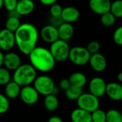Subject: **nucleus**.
Here are the masks:
<instances>
[{
	"label": "nucleus",
	"mask_w": 122,
	"mask_h": 122,
	"mask_svg": "<svg viewBox=\"0 0 122 122\" xmlns=\"http://www.w3.org/2000/svg\"><path fill=\"white\" fill-rule=\"evenodd\" d=\"M89 64L92 69L97 72L104 71L107 66V61L105 56L99 52L91 54Z\"/></svg>",
	"instance_id": "nucleus-11"
},
{
	"label": "nucleus",
	"mask_w": 122,
	"mask_h": 122,
	"mask_svg": "<svg viewBox=\"0 0 122 122\" xmlns=\"http://www.w3.org/2000/svg\"><path fill=\"white\" fill-rule=\"evenodd\" d=\"M16 45L14 32L6 29L0 31V49L4 51H11Z\"/></svg>",
	"instance_id": "nucleus-9"
},
{
	"label": "nucleus",
	"mask_w": 122,
	"mask_h": 122,
	"mask_svg": "<svg viewBox=\"0 0 122 122\" xmlns=\"http://www.w3.org/2000/svg\"><path fill=\"white\" fill-rule=\"evenodd\" d=\"M106 118L107 122H122L121 112L118 110L112 109L106 112Z\"/></svg>",
	"instance_id": "nucleus-26"
},
{
	"label": "nucleus",
	"mask_w": 122,
	"mask_h": 122,
	"mask_svg": "<svg viewBox=\"0 0 122 122\" xmlns=\"http://www.w3.org/2000/svg\"><path fill=\"white\" fill-rule=\"evenodd\" d=\"M34 86L40 95L44 97L51 94L56 95L59 92V89L55 86L54 80L47 75L36 76L34 81Z\"/></svg>",
	"instance_id": "nucleus-4"
},
{
	"label": "nucleus",
	"mask_w": 122,
	"mask_h": 122,
	"mask_svg": "<svg viewBox=\"0 0 122 122\" xmlns=\"http://www.w3.org/2000/svg\"><path fill=\"white\" fill-rule=\"evenodd\" d=\"M36 77V70L31 64H21L14 71L13 81L19 84L21 87L31 85Z\"/></svg>",
	"instance_id": "nucleus-3"
},
{
	"label": "nucleus",
	"mask_w": 122,
	"mask_h": 122,
	"mask_svg": "<svg viewBox=\"0 0 122 122\" xmlns=\"http://www.w3.org/2000/svg\"><path fill=\"white\" fill-rule=\"evenodd\" d=\"M48 122H62V119L60 118V117H57V116H53V117H50L49 119V120H48Z\"/></svg>",
	"instance_id": "nucleus-39"
},
{
	"label": "nucleus",
	"mask_w": 122,
	"mask_h": 122,
	"mask_svg": "<svg viewBox=\"0 0 122 122\" xmlns=\"http://www.w3.org/2000/svg\"><path fill=\"white\" fill-rule=\"evenodd\" d=\"M49 21H50V24H51L57 28L64 22L61 16H51Z\"/></svg>",
	"instance_id": "nucleus-35"
},
{
	"label": "nucleus",
	"mask_w": 122,
	"mask_h": 122,
	"mask_svg": "<svg viewBox=\"0 0 122 122\" xmlns=\"http://www.w3.org/2000/svg\"><path fill=\"white\" fill-rule=\"evenodd\" d=\"M35 4L33 0H18L16 10L21 16H27L33 12Z\"/></svg>",
	"instance_id": "nucleus-17"
},
{
	"label": "nucleus",
	"mask_w": 122,
	"mask_h": 122,
	"mask_svg": "<svg viewBox=\"0 0 122 122\" xmlns=\"http://www.w3.org/2000/svg\"><path fill=\"white\" fill-rule=\"evenodd\" d=\"M117 79L119 81V83H122V71L119 72L117 75Z\"/></svg>",
	"instance_id": "nucleus-41"
},
{
	"label": "nucleus",
	"mask_w": 122,
	"mask_h": 122,
	"mask_svg": "<svg viewBox=\"0 0 122 122\" xmlns=\"http://www.w3.org/2000/svg\"><path fill=\"white\" fill-rule=\"evenodd\" d=\"M61 16L64 22L72 24L79 19L80 16V12L75 6H66L63 8Z\"/></svg>",
	"instance_id": "nucleus-16"
},
{
	"label": "nucleus",
	"mask_w": 122,
	"mask_h": 122,
	"mask_svg": "<svg viewBox=\"0 0 122 122\" xmlns=\"http://www.w3.org/2000/svg\"><path fill=\"white\" fill-rule=\"evenodd\" d=\"M121 116H122V112L121 113Z\"/></svg>",
	"instance_id": "nucleus-43"
},
{
	"label": "nucleus",
	"mask_w": 122,
	"mask_h": 122,
	"mask_svg": "<svg viewBox=\"0 0 122 122\" xmlns=\"http://www.w3.org/2000/svg\"><path fill=\"white\" fill-rule=\"evenodd\" d=\"M17 2L18 0H3L4 6L7 10V11L15 9Z\"/></svg>",
	"instance_id": "nucleus-34"
},
{
	"label": "nucleus",
	"mask_w": 122,
	"mask_h": 122,
	"mask_svg": "<svg viewBox=\"0 0 122 122\" xmlns=\"http://www.w3.org/2000/svg\"><path fill=\"white\" fill-rule=\"evenodd\" d=\"M8 16H15V17H19L20 18V15L17 12V11L16 9L11 10V11H8Z\"/></svg>",
	"instance_id": "nucleus-38"
},
{
	"label": "nucleus",
	"mask_w": 122,
	"mask_h": 122,
	"mask_svg": "<svg viewBox=\"0 0 122 122\" xmlns=\"http://www.w3.org/2000/svg\"><path fill=\"white\" fill-rule=\"evenodd\" d=\"M106 81L101 77H94L91 79L89 84V92L94 96L100 98L106 94L107 88Z\"/></svg>",
	"instance_id": "nucleus-10"
},
{
	"label": "nucleus",
	"mask_w": 122,
	"mask_h": 122,
	"mask_svg": "<svg viewBox=\"0 0 122 122\" xmlns=\"http://www.w3.org/2000/svg\"><path fill=\"white\" fill-rule=\"evenodd\" d=\"M11 81L10 71L5 67H0V86H5Z\"/></svg>",
	"instance_id": "nucleus-29"
},
{
	"label": "nucleus",
	"mask_w": 122,
	"mask_h": 122,
	"mask_svg": "<svg viewBox=\"0 0 122 122\" xmlns=\"http://www.w3.org/2000/svg\"><path fill=\"white\" fill-rule=\"evenodd\" d=\"M71 85L83 88L87 83L86 75L81 72H74L69 77Z\"/></svg>",
	"instance_id": "nucleus-21"
},
{
	"label": "nucleus",
	"mask_w": 122,
	"mask_h": 122,
	"mask_svg": "<svg viewBox=\"0 0 122 122\" xmlns=\"http://www.w3.org/2000/svg\"><path fill=\"white\" fill-rule=\"evenodd\" d=\"M40 36L43 41L51 44V43L59 39L58 28L50 24L46 25L41 29Z\"/></svg>",
	"instance_id": "nucleus-12"
},
{
	"label": "nucleus",
	"mask_w": 122,
	"mask_h": 122,
	"mask_svg": "<svg viewBox=\"0 0 122 122\" xmlns=\"http://www.w3.org/2000/svg\"><path fill=\"white\" fill-rule=\"evenodd\" d=\"M110 11L117 18H122V0H115L112 2Z\"/></svg>",
	"instance_id": "nucleus-27"
},
{
	"label": "nucleus",
	"mask_w": 122,
	"mask_h": 122,
	"mask_svg": "<svg viewBox=\"0 0 122 122\" xmlns=\"http://www.w3.org/2000/svg\"><path fill=\"white\" fill-rule=\"evenodd\" d=\"M39 1L42 4L45 6H51L53 4L56 3L58 0H39Z\"/></svg>",
	"instance_id": "nucleus-37"
},
{
	"label": "nucleus",
	"mask_w": 122,
	"mask_h": 122,
	"mask_svg": "<svg viewBox=\"0 0 122 122\" xmlns=\"http://www.w3.org/2000/svg\"><path fill=\"white\" fill-rule=\"evenodd\" d=\"M4 6V4H3V0H0V9Z\"/></svg>",
	"instance_id": "nucleus-42"
},
{
	"label": "nucleus",
	"mask_w": 122,
	"mask_h": 122,
	"mask_svg": "<svg viewBox=\"0 0 122 122\" xmlns=\"http://www.w3.org/2000/svg\"><path fill=\"white\" fill-rule=\"evenodd\" d=\"M39 95L40 94L34 88V86L28 85L21 87L19 97L25 104L31 106L38 102Z\"/></svg>",
	"instance_id": "nucleus-8"
},
{
	"label": "nucleus",
	"mask_w": 122,
	"mask_h": 122,
	"mask_svg": "<svg viewBox=\"0 0 122 122\" xmlns=\"http://www.w3.org/2000/svg\"><path fill=\"white\" fill-rule=\"evenodd\" d=\"M4 54L2 53V51L0 50V67L3 66V62H4Z\"/></svg>",
	"instance_id": "nucleus-40"
},
{
	"label": "nucleus",
	"mask_w": 122,
	"mask_h": 122,
	"mask_svg": "<svg viewBox=\"0 0 122 122\" xmlns=\"http://www.w3.org/2000/svg\"><path fill=\"white\" fill-rule=\"evenodd\" d=\"M70 49L67 41L59 39L51 44L49 50L56 61L62 62L69 59Z\"/></svg>",
	"instance_id": "nucleus-5"
},
{
	"label": "nucleus",
	"mask_w": 122,
	"mask_h": 122,
	"mask_svg": "<svg viewBox=\"0 0 122 122\" xmlns=\"http://www.w3.org/2000/svg\"><path fill=\"white\" fill-rule=\"evenodd\" d=\"M21 21L19 17L15 16H8L7 19L5 21V29L15 32V31L21 25Z\"/></svg>",
	"instance_id": "nucleus-24"
},
{
	"label": "nucleus",
	"mask_w": 122,
	"mask_h": 122,
	"mask_svg": "<svg viewBox=\"0 0 122 122\" xmlns=\"http://www.w3.org/2000/svg\"><path fill=\"white\" fill-rule=\"evenodd\" d=\"M30 64L36 71L49 72L54 69L56 60L49 49L43 46H36L28 55Z\"/></svg>",
	"instance_id": "nucleus-2"
},
{
	"label": "nucleus",
	"mask_w": 122,
	"mask_h": 122,
	"mask_svg": "<svg viewBox=\"0 0 122 122\" xmlns=\"http://www.w3.org/2000/svg\"><path fill=\"white\" fill-rule=\"evenodd\" d=\"M71 119L74 122H92V114L78 107L71 112Z\"/></svg>",
	"instance_id": "nucleus-18"
},
{
	"label": "nucleus",
	"mask_w": 122,
	"mask_h": 122,
	"mask_svg": "<svg viewBox=\"0 0 122 122\" xmlns=\"http://www.w3.org/2000/svg\"><path fill=\"white\" fill-rule=\"evenodd\" d=\"M106 94L115 102L122 100V85L118 82H110L107 84Z\"/></svg>",
	"instance_id": "nucleus-15"
},
{
	"label": "nucleus",
	"mask_w": 122,
	"mask_h": 122,
	"mask_svg": "<svg viewBox=\"0 0 122 122\" xmlns=\"http://www.w3.org/2000/svg\"><path fill=\"white\" fill-rule=\"evenodd\" d=\"M92 114V122H107L106 112L99 108L94 111Z\"/></svg>",
	"instance_id": "nucleus-28"
},
{
	"label": "nucleus",
	"mask_w": 122,
	"mask_h": 122,
	"mask_svg": "<svg viewBox=\"0 0 122 122\" xmlns=\"http://www.w3.org/2000/svg\"><path fill=\"white\" fill-rule=\"evenodd\" d=\"M16 45L19 50L24 55L29 53L36 46L39 39V31L36 27L30 23L21 24L15 31Z\"/></svg>",
	"instance_id": "nucleus-1"
},
{
	"label": "nucleus",
	"mask_w": 122,
	"mask_h": 122,
	"mask_svg": "<svg viewBox=\"0 0 122 122\" xmlns=\"http://www.w3.org/2000/svg\"><path fill=\"white\" fill-rule=\"evenodd\" d=\"M117 17L109 11L101 15V22L106 27H111L116 23Z\"/></svg>",
	"instance_id": "nucleus-25"
},
{
	"label": "nucleus",
	"mask_w": 122,
	"mask_h": 122,
	"mask_svg": "<svg viewBox=\"0 0 122 122\" xmlns=\"http://www.w3.org/2000/svg\"><path fill=\"white\" fill-rule=\"evenodd\" d=\"M0 31H1V28H0Z\"/></svg>",
	"instance_id": "nucleus-44"
},
{
	"label": "nucleus",
	"mask_w": 122,
	"mask_h": 122,
	"mask_svg": "<svg viewBox=\"0 0 122 122\" xmlns=\"http://www.w3.org/2000/svg\"><path fill=\"white\" fill-rule=\"evenodd\" d=\"M58 32L59 39L68 41L72 38L74 34V28L71 23L64 21L58 27Z\"/></svg>",
	"instance_id": "nucleus-19"
},
{
	"label": "nucleus",
	"mask_w": 122,
	"mask_h": 122,
	"mask_svg": "<svg viewBox=\"0 0 122 122\" xmlns=\"http://www.w3.org/2000/svg\"><path fill=\"white\" fill-rule=\"evenodd\" d=\"M59 88L64 91H66L67 89H69L71 86V83L69 81V79H63L59 81Z\"/></svg>",
	"instance_id": "nucleus-36"
},
{
	"label": "nucleus",
	"mask_w": 122,
	"mask_h": 122,
	"mask_svg": "<svg viewBox=\"0 0 122 122\" xmlns=\"http://www.w3.org/2000/svg\"><path fill=\"white\" fill-rule=\"evenodd\" d=\"M86 49L91 54H95V53L99 52L100 49H101V44L97 41H92L88 44Z\"/></svg>",
	"instance_id": "nucleus-32"
},
{
	"label": "nucleus",
	"mask_w": 122,
	"mask_h": 122,
	"mask_svg": "<svg viewBox=\"0 0 122 122\" xmlns=\"http://www.w3.org/2000/svg\"><path fill=\"white\" fill-rule=\"evenodd\" d=\"M9 109V101L5 94H0V114H4Z\"/></svg>",
	"instance_id": "nucleus-30"
},
{
	"label": "nucleus",
	"mask_w": 122,
	"mask_h": 122,
	"mask_svg": "<svg viewBox=\"0 0 122 122\" xmlns=\"http://www.w3.org/2000/svg\"><path fill=\"white\" fill-rule=\"evenodd\" d=\"M113 40L116 44L122 46V25L115 29L113 34Z\"/></svg>",
	"instance_id": "nucleus-33"
},
{
	"label": "nucleus",
	"mask_w": 122,
	"mask_h": 122,
	"mask_svg": "<svg viewBox=\"0 0 122 122\" xmlns=\"http://www.w3.org/2000/svg\"><path fill=\"white\" fill-rule=\"evenodd\" d=\"M21 86L14 81H10L5 85L4 94L9 99H14L19 97Z\"/></svg>",
	"instance_id": "nucleus-20"
},
{
	"label": "nucleus",
	"mask_w": 122,
	"mask_h": 122,
	"mask_svg": "<svg viewBox=\"0 0 122 122\" xmlns=\"http://www.w3.org/2000/svg\"><path fill=\"white\" fill-rule=\"evenodd\" d=\"M62 10H63V7L60 4L55 3L50 6L49 13L50 15L52 16H61Z\"/></svg>",
	"instance_id": "nucleus-31"
},
{
	"label": "nucleus",
	"mask_w": 122,
	"mask_h": 122,
	"mask_svg": "<svg viewBox=\"0 0 122 122\" xmlns=\"http://www.w3.org/2000/svg\"><path fill=\"white\" fill-rule=\"evenodd\" d=\"M82 93V88L71 85V86L65 91V96L70 101H76Z\"/></svg>",
	"instance_id": "nucleus-23"
},
{
	"label": "nucleus",
	"mask_w": 122,
	"mask_h": 122,
	"mask_svg": "<svg viewBox=\"0 0 122 122\" xmlns=\"http://www.w3.org/2000/svg\"><path fill=\"white\" fill-rule=\"evenodd\" d=\"M21 64L20 56L15 52L7 51L4 56L3 66L9 71H14Z\"/></svg>",
	"instance_id": "nucleus-14"
},
{
	"label": "nucleus",
	"mask_w": 122,
	"mask_h": 122,
	"mask_svg": "<svg viewBox=\"0 0 122 122\" xmlns=\"http://www.w3.org/2000/svg\"><path fill=\"white\" fill-rule=\"evenodd\" d=\"M112 1L110 0H89V5L91 10L98 15H102L110 11Z\"/></svg>",
	"instance_id": "nucleus-13"
},
{
	"label": "nucleus",
	"mask_w": 122,
	"mask_h": 122,
	"mask_svg": "<svg viewBox=\"0 0 122 122\" xmlns=\"http://www.w3.org/2000/svg\"><path fill=\"white\" fill-rule=\"evenodd\" d=\"M59 105V99L56 94H51L45 96L44 99V106L47 111L50 112H54L58 109Z\"/></svg>",
	"instance_id": "nucleus-22"
},
{
	"label": "nucleus",
	"mask_w": 122,
	"mask_h": 122,
	"mask_svg": "<svg viewBox=\"0 0 122 122\" xmlns=\"http://www.w3.org/2000/svg\"><path fill=\"white\" fill-rule=\"evenodd\" d=\"M99 98L89 93H82L76 100L78 107H80L89 112H93L99 108Z\"/></svg>",
	"instance_id": "nucleus-7"
},
{
	"label": "nucleus",
	"mask_w": 122,
	"mask_h": 122,
	"mask_svg": "<svg viewBox=\"0 0 122 122\" xmlns=\"http://www.w3.org/2000/svg\"><path fill=\"white\" fill-rule=\"evenodd\" d=\"M90 56L86 47L74 46L70 49L69 59L76 66H84L89 63Z\"/></svg>",
	"instance_id": "nucleus-6"
}]
</instances>
